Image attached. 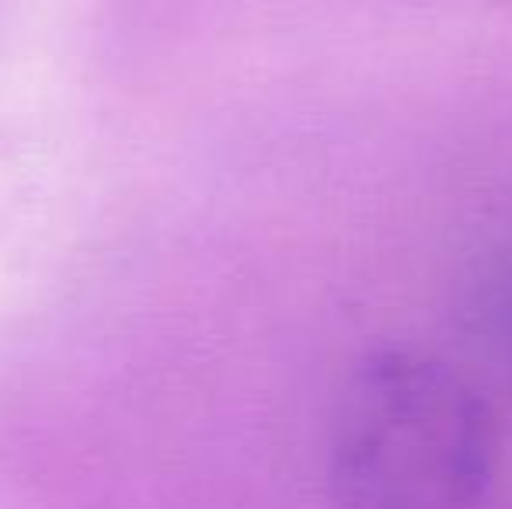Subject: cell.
I'll return each instance as SVG.
<instances>
[{
  "mask_svg": "<svg viewBox=\"0 0 512 509\" xmlns=\"http://www.w3.org/2000/svg\"><path fill=\"white\" fill-rule=\"evenodd\" d=\"M495 471V419L443 360L384 349L352 370L331 426L342 509H478Z\"/></svg>",
  "mask_w": 512,
  "mask_h": 509,
  "instance_id": "6da1fadb",
  "label": "cell"
}]
</instances>
